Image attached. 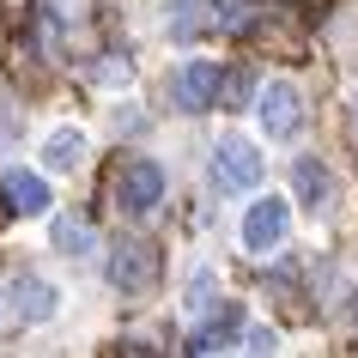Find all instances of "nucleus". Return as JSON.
I'll use <instances>...</instances> for the list:
<instances>
[{
    "mask_svg": "<svg viewBox=\"0 0 358 358\" xmlns=\"http://www.w3.org/2000/svg\"><path fill=\"white\" fill-rule=\"evenodd\" d=\"M43 158H49V170H79V158H85V134L79 128H55L49 140H43Z\"/></svg>",
    "mask_w": 358,
    "mask_h": 358,
    "instance_id": "obj_11",
    "label": "nucleus"
},
{
    "mask_svg": "<svg viewBox=\"0 0 358 358\" xmlns=\"http://www.w3.org/2000/svg\"><path fill=\"white\" fill-rule=\"evenodd\" d=\"M6 303H19V316L24 322H49L55 316V303H61V292L43 273H13V285H6Z\"/></svg>",
    "mask_w": 358,
    "mask_h": 358,
    "instance_id": "obj_8",
    "label": "nucleus"
},
{
    "mask_svg": "<svg viewBox=\"0 0 358 358\" xmlns=\"http://www.w3.org/2000/svg\"><path fill=\"white\" fill-rule=\"evenodd\" d=\"M213 303H219V280H213V267H201V273L189 280V322H194V316H207Z\"/></svg>",
    "mask_w": 358,
    "mask_h": 358,
    "instance_id": "obj_13",
    "label": "nucleus"
},
{
    "mask_svg": "<svg viewBox=\"0 0 358 358\" xmlns=\"http://www.w3.org/2000/svg\"><path fill=\"white\" fill-rule=\"evenodd\" d=\"M207 358H231V352H207Z\"/></svg>",
    "mask_w": 358,
    "mask_h": 358,
    "instance_id": "obj_20",
    "label": "nucleus"
},
{
    "mask_svg": "<svg viewBox=\"0 0 358 358\" xmlns=\"http://www.w3.org/2000/svg\"><path fill=\"white\" fill-rule=\"evenodd\" d=\"M6 322H13V310H6V292H0V328H6Z\"/></svg>",
    "mask_w": 358,
    "mask_h": 358,
    "instance_id": "obj_18",
    "label": "nucleus"
},
{
    "mask_svg": "<svg viewBox=\"0 0 358 358\" xmlns=\"http://www.w3.org/2000/svg\"><path fill=\"white\" fill-rule=\"evenodd\" d=\"M92 79H97V85H128V79H134V67H128V55H115V49H110V55H103V61L92 67Z\"/></svg>",
    "mask_w": 358,
    "mask_h": 358,
    "instance_id": "obj_15",
    "label": "nucleus"
},
{
    "mask_svg": "<svg viewBox=\"0 0 358 358\" xmlns=\"http://www.w3.org/2000/svg\"><path fill=\"white\" fill-rule=\"evenodd\" d=\"M103 273H110L115 292L140 298V292H152V280H158V249L140 243V237H115L110 255H103Z\"/></svg>",
    "mask_w": 358,
    "mask_h": 358,
    "instance_id": "obj_3",
    "label": "nucleus"
},
{
    "mask_svg": "<svg viewBox=\"0 0 358 358\" xmlns=\"http://www.w3.org/2000/svg\"><path fill=\"white\" fill-rule=\"evenodd\" d=\"M262 176H267V164H262V152L249 146L243 134H225V140L213 146V182H219L225 194L262 189Z\"/></svg>",
    "mask_w": 358,
    "mask_h": 358,
    "instance_id": "obj_4",
    "label": "nucleus"
},
{
    "mask_svg": "<svg viewBox=\"0 0 358 358\" xmlns=\"http://www.w3.org/2000/svg\"><path fill=\"white\" fill-rule=\"evenodd\" d=\"M201 31H207V0H176V6H170V37L189 43V37H201Z\"/></svg>",
    "mask_w": 358,
    "mask_h": 358,
    "instance_id": "obj_12",
    "label": "nucleus"
},
{
    "mask_svg": "<svg viewBox=\"0 0 358 358\" xmlns=\"http://www.w3.org/2000/svg\"><path fill=\"white\" fill-rule=\"evenodd\" d=\"M249 358H273V334L267 328H249Z\"/></svg>",
    "mask_w": 358,
    "mask_h": 358,
    "instance_id": "obj_16",
    "label": "nucleus"
},
{
    "mask_svg": "<svg viewBox=\"0 0 358 358\" xmlns=\"http://www.w3.org/2000/svg\"><path fill=\"white\" fill-rule=\"evenodd\" d=\"M219 97H225V67L219 61H176V73H170V110L182 115H207L219 110Z\"/></svg>",
    "mask_w": 358,
    "mask_h": 358,
    "instance_id": "obj_2",
    "label": "nucleus"
},
{
    "mask_svg": "<svg viewBox=\"0 0 358 358\" xmlns=\"http://www.w3.org/2000/svg\"><path fill=\"white\" fill-rule=\"evenodd\" d=\"M225 92H231V103H237V110H243L249 97H255V67H225Z\"/></svg>",
    "mask_w": 358,
    "mask_h": 358,
    "instance_id": "obj_14",
    "label": "nucleus"
},
{
    "mask_svg": "<svg viewBox=\"0 0 358 358\" xmlns=\"http://www.w3.org/2000/svg\"><path fill=\"white\" fill-rule=\"evenodd\" d=\"M292 194H298V207H310V213L328 207V194H334V176H328V164H322L316 152L292 158Z\"/></svg>",
    "mask_w": 358,
    "mask_h": 358,
    "instance_id": "obj_9",
    "label": "nucleus"
},
{
    "mask_svg": "<svg viewBox=\"0 0 358 358\" xmlns=\"http://www.w3.org/2000/svg\"><path fill=\"white\" fill-rule=\"evenodd\" d=\"M0 201L19 213V219H43V213L55 207V201H49V182H43L37 170H24V164L0 170Z\"/></svg>",
    "mask_w": 358,
    "mask_h": 358,
    "instance_id": "obj_6",
    "label": "nucleus"
},
{
    "mask_svg": "<svg viewBox=\"0 0 358 358\" xmlns=\"http://www.w3.org/2000/svg\"><path fill=\"white\" fill-rule=\"evenodd\" d=\"M285 231H292V201H280V194H262V201H249V207H243V249H249V255L280 249Z\"/></svg>",
    "mask_w": 358,
    "mask_h": 358,
    "instance_id": "obj_5",
    "label": "nucleus"
},
{
    "mask_svg": "<svg viewBox=\"0 0 358 358\" xmlns=\"http://www.w3.org/2000/svg\"><path fill=\"white\" fill-rule=\"evenodd\" d=\"M262 128L273 134V140H292V134L303 128V92L292 79H273L262 92Z\"/></svg>",
    "mask_w": 358,
    "mask_h": 358,
    "instance_id": "obj_7",
    "label": "nucleus"
},
{
    "mask_svg": "<svg viewBox=\"0 0 358 358\" xmlns=\"http://www.w3.org/2000/svg\"><path fill=\"white\" fill-rule=\"evenodd\" d=\"M158 201H164V164L158 158H122L110 176V207L122 213V219H146V213H158Z\"/></svg>",
    "mask_w": 358,
    "mask_h": 358,
    "instance_id": "obj_1",
    "label": "nucleus"
},
{
    "mask_svg": "<svg viewBox=\"0 0 358 358\" xmlns=\"http://www.w3.org/2000/svg\"><path fill=\"white\" fill-rule=\"evenodd\" d=\"M49 243H55V255L85 262V255H92V225H85L79 213H55V219H49Z\"/></svg>",
    "mask_w": 358,
    "mask_h": 358,
    "instance_id": "obj_10",
    "label": "nucleus"
},
{
    "mask_svg": "<svg viewBox=\"0 0 358 358\" xmlns=\"http://www.w3.org/2000/svg\"><path fill=\"white\" fill-rule=\"evenodd\" d=\"M352 122H358V97H352Z\"/></svg>",
    "mask_w": 358,
    "mask_h": 358,
    "instance_id": "obj_19",
    "label": "nucleus"
},
{
    "mask_svg": "<svg viewBox=\"0 0 358 358\" xmlns=\"http://www.w3.org/2000/svg\"><path fill=\"white\" fill-rule=\"evenodd\" d=\"M13 140H19V122H13V115H0V146H13Z\"/></svg>",
    "mask_w": 358,
    "mask_h": 358,
    "instance_id": "obj_17",
    "label": "nucleus"
}]
</instances>
